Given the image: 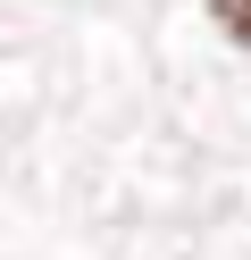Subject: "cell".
I'll return each mask as SVG.
<instances>
[{"label":"cell","instance_id":"cell-1","mask_svg":"<svg viewBox=\"0 0 251 260\" xmlns=\"http://www.w3.org/2000/svg\"><path fill=\"white\" fill-rule=\"evenodd\" d=\"M209 17H218V25H226V34L251 51V0H209Z\"/></svg>","mask_w":251,"mask_h":260}]
</instances>
